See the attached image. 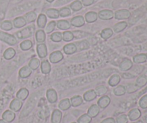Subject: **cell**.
Segmentation results:
<instances>
[{
    "label": "cell",
    "mask_w": 147,
    "mask_h": 123,
    "mask_svg": "<svg viewBox=\"0 0 147 123\" xmlns=\"http://www.w3.org/2000/svg\"><path fill=\"white\" fill-rule=\"evenodd\" d=\"M34 25H30L28 27H25V28L22 29L20 31L17 32L16 33V35L20 39H24L27 38V37H31L34 33Z\"/></svg>",
    "instance_id": "6da1fadb"
},
{
    "label": "cell",
    "mask_w": 147,
    "mask_h": 123,
    "mask_svg": "<svg viewBox=\"0 0 147 123\" xmlns=\"http://www.w3.org/2000/svg\"><path fill=\"white\" fill-rule=\"evenodd\" d=\"M0 40L5 42L10 46H14L17 43V39L14 35L2 31H0Z\"/></svg>",
    "instance_id": "7a4b0ae2"
},
{
    "label": "cell",
    "mask_w": 147,
    "mask_h": 123,
    "mask_svg": "<svg viewBox=\"0 0 147 123\" xmlns=\"http://www.w3.org/2000/svg\"><path fill=\"white\" fill-rule=\"evenodd\" d=\"M23 103L21 100L18 99H13L9 105V108L11 111L13 112H17L22 109V107Z\"/></svg>",
    "instance_id": "3957f363"
},
{
    "label": "cell",
    "mask_w": 147,
    "mask_h": 123,
    "mask_svg": "<svg viewBox=\"0 0 147 123\" xmlns=\"http://www.w3.org/2000/svg\"><path fill=\"white\" fill-rule=\"evenodd\" d=\"M141 116H142V112L140 111V109H137V108L131 109L128 114V118L131 121L137 120L141 118Z\"/></svg>",
    "instance_id": "277c9868"
},
{
    "label": "cell",
    "mask_w": 147,
    "mask_h": 123,
    "mask_svg": "<svg viewBox=\"0 0 147 123\" xmlns=\"http://www.w3.org/2000/svg\"><path fill=\"white\" fill-rule=\"evenodd\" d=\"M46 96H47V99L50 103L53 104L55 103L57 100V92L55 89H50L47 91L46 93Z\"/></svg>",
    "instance_id": "5b68a950"
},
{
    "label": "cell",
    "mask_w": 147,
    "mask_h": 123,
    "mask_svg": "<svg viewBox=\"0 0 147 123\" xmlns=\"http://www.w3.org/2000/svg\"><path fill=\"white\" fill-rule=\"evenodd\" d=\"M63 59V55L60 51H55L50 54V60L53 63H57Z\"/></svg>",
    "instance_id": "8992f818"
},
{
    "label": "cell",
    "mask_w": 147,
    "mask_h": 123,
    "mask_svg": "<svg viewBox=\"0 0 147 123\" xmlns=\"http://www.w3.org/2000/svg\"><path fill=\"white\" fill-rule=\"evenodd\" d=\"M131 16V13L127 10H118L115 13V17L117 20H125V19L129 18Z\"/></svg>",
    "instance_id": "52a82bcc"
},
{
    "label": "cell",
    "mask_w": 147,
    "mask_h": 123,
    "mask_svg": "<svg viewBox=\"0 0 147 123\" xmlns=\"http://www.w3.org/2000/svg\"><path fill=\"white\" fill-rule=\"evenodd\" d=\"M15 113L11 110H6L2 114V120L6 122H11L15 119Z\"/></svg>",
    "instance_id": "ba28073f"
},
{
    "label": "cell",
    "mask_w": 147,
    "mask_h": 123,
    "mask_svg": "<svg viewBox=\"0 0 147 123\" xmlns=\"http://www.w3.org/2000/svg\"><path fill=\"white\" fill-rule=\"evenodd\" d=\"M113 12L111 11V10H102V11L99 12L98 13V17H100L101 20H111L113 17Z\"/></svg>",
    "instance_id": "9c48e42d"
},
{
    "label": "cell",
    "mask_w": 147,
    "mask_h": 123,
    "mask_svg": "<svg viewBox=\"0 0 147 123\" xmlns=\"http://www.w3.org/2000/svg\"><path fill=\"white\" fill-rule=\"evenodd\" d=\"M111 103V99L108 96H103L98 101V106L101 109H106Z\"/></svg>",
    "instance_id": "30bf717a"
},
{
    "label": "cell",
    "mask_w": 147,
    "mask_h": 123,
    "mask_svg": "<svg viewBox=\"0 0 147 123\" xmlns=\"http://www.w3.org/2000/svg\"><path fill=\"white\" fill-rule=\"evenodd\" d=\"M63 114L62 112L59 109H55L53 112L51 116V122L52 123H60L61 122Z\"/></svg>",
    "instance_id": "8fae6325"
},
{
    "label": "cell",
    "mask_w": 147,
    "mask_h": 123,
    "mask_svg": "<svg viewBox=\"0 0 147 123\" xmlns=\"http://www.w3.org/2000/svg\"><path fill=\"white\" fill-rule=\"evenodd\" d=\"M100 113V107L97 105H92L88 110V115L91 118H96Z\"/></svg>",
    "instance_id": "7c38bea8"
},
{
    "label": "cell",
    "mask_w": 147,
    "mask_h": 123,
    "mask_svg": "<svg viewBox=\"0 0 147 123\" xmlns=\"http://www.w3.org/2000/svg\"><path fill=\"white\" fill-rule=\"evenodd\" d=\"M37 53H38V56L40 58H44L47 56V47L45 44H39L37 47Z\"/></svg>",
    "instance_id": "4fadbf2b"
},
{
    "label": "cell",
    "mask_w": 147,
    "mask_h": 123,
    "mask_svg": "<svg viewBox=\"0 0 147 123\" xmlns=\"http://www.w3.org/2000/svg\"><path fill=\"white\" fill-rule=\"evenodd\" d=\"M72 25L75 27H81L84 25L85 19L83 16H76L71 20Z\"/></svg>",
    "instance_id": "5bb4252c"
},
{
    "label": "cell",
    "mask_w": 147,
    "mask_h": 123,
    "mask_svg": "<svg viewBox=\"0 0 147 123\" xmlns=\"http://www.w3.org/2000/svg\"><path fill=\"white\" fill-rule=\"evenodd\" d=\"M132 66H133V63H132L131 60L128 58H126L121 63L119 68L123 71H129V69H131Z\"/></svg>",
    "instance_id": "9a60e30c"
},
{
    "label": "cell",
    "mask_w": 147,
    "mask_h": 123,
    "mask_svg": "<svg viewBox=\"0 0 147 123\" xmlns=\"http://www.w3.org/2000/svg\"><path fill=\"white\" fill-rule=\"evenodd\" d=\"M63 50L67 55L73 54V53H75L77 51V46L74 43H69V44L65 45L64 46Z\"/></svg>",
    "instance_id": "2e32d148"
},
{
    "label": "cell",
    "mask_w": 147,
    "mask_h": 123,
    "mask_svg": "<svg viewBox=\"0 0 147 123\" xmlns=\"http://www.w3.org/2000/svg\"><path fill=\"white\" fill-rule=\"evenodd\" d=\"M96 96H97V95H96L95 90L91 89V90H89L88 92H86L83 94V99L86 102H91V101L94 100L96 99Z\"/></svg>",
    "instance_id": "e0dca14e"
},
{
    "label": "cell",
    "mask_w": 147,
    "mask_h": 123,
    "mask_svg": "<svg viewBox=\"0 0 147 123\" xmlns=\"http://www.w3.org/2000/svg\"><path fill=\"white\" fill-rule=\"evenodd\" d=\"M32 73V69H30L29 66H24V67L22 68L19 71V75H20V77L23 78H27L28 76H30Z\"/></svg>",
    "instance_id": "ac0fdd59"
},
{
    "label": "cell",
    "mask_w": 147,
    "mask_h": 123,
    "mask_svg": "<svg viewBox=\"0 0 147 123\" xmlns=\"http://www.w3.org/2000/svg\"><path fill=\"white\" fill-rule=\"evenodd\" d=\"M59 108L63 111H66L69 109L71 107V104H70V101L69 99H64L60 102L58 105Z\"/></svg>",
    "instance_id": "d6986e66"
},
{
    "label": "cell",
    "mask_w": 147,
    "mask_h": 123,
    "mask_svg": "<svg viewBox=\"0 0 147 123\" xmlns=\"http://www.w3.org/2000/svg\"><path fill=\"white\" fill-rule=\"evenodd\" d=\"M28 95V90L27 89H25V88H22V89H20L18 91V92L17 93V99H20L21 101H24L27 99Z\"/></svg>",
    "instance_id": "ffe728a7"
},
{
    "label": "cell",
    "mask_w": 147,
    "mask_h": 123,
    "mask_svg": "<svg viewBox=\"0 0 147 123\" xmlns=\"http://www.w3.org/2000/svg\"><path fill=\"white\" fill-rule=\"evenodd\" d=\"M85 18L87 22L91 23L94 22L98 19V14L95 12H89L85 16Z\"/></svg>",
    "instance_id": "44dd1931"
},
{
    "label": "cell",
    "mask_w": 147,
    "mask_h": 123,
    "mask_svg": "<svg viewBox=\"0 0 147 123\" xmlns=\"http://www.w3.org/2000/svg\"><path fill=\"white\" fill-rule=\"evenodd\" d=\"M70 104H71V106L76 107H78L80 105H81L83 102V98L80 96H75L70 99Z\"/></svg>",
    "instance_id": "7402d4cb"
},
{
    "label": "cell",
    "mask_w": 147,
    "mask_h": 123,
    "mask_svg": "<svg viewBox=\"0 0 147 123\" xmlns=\"http://www.w3.org/2000/svg\"><path fill=\"white\" fill-rule=\"evenodd\" d=\"M26 24H27V22H26L25 19L22 17H17L14 20V25L17 28L24 27V25H26Z\"/></svg>",
    "instance_id": "603a6c76"
},
{
    "label": "cell",
    "mask_w": 147,
    "mask_h": 123,
    "mask_svg": "<svg viewBox=\"0 0 147 123\" xmlns=\"http://www.w3.org/2000/svg\"><path fill=\"white\" fill-rule=\"evenodd\" d=\"M41 71L44 74H47L51 71V66L47 60H44L41 63Z\"/></svg>",
    "instance_id": "cb8c5ba5"
},
{
    "label": "cell",
    "mask_w": 147,
    "mask_h": 123,
    "mask_svg": "<svg viewBox=\"0 0 147 123\" xmlns=\"http://www.w3.org/2000/svg\"><path fill=\"white\" fill-rule=\"evenodd\" d=\"M120 82H121L120 76L118 74H114L110 78V79H109V84L111 86H116L119 84Z\"/></svg>",
    "instance_id": "d4e9b609"
},
{
    "label": "cell",
    "mask_w": 147,
    "mask_h": 123,
    "mask_svg": "<svg viewBox=\"0 0 147 123\" xmlns=\"http://www.w3.org/2000/svg\"><path fill=\"white\" fill-rule=\"evenodd\" d=\"M134 62L135 63H144L147 60V55L146 54H139V55H136L133 58Z\"/></svg>",
    "instance_id": "484cf974"
},
{
    "label": "cell",
    "mask_w": 147,
    "mask_h": 123,
    "mask_svg": "<svg viewBox=\"0 0 147 123\" xmlns=\"http://www.w3.org/2000/svg\"><path fill=\"white\" fill-rule=\"evenodd\" d=\"M57 26L60 30H65L70 28V24L67 20H59L57 22Z\"/></svg>",
    "instance_id": "4316f807"
},
{
    "label": "cell",
    "mask_w": 147,
    "mask_h": 123,
    "mask_svg": "<svg viewBox=\"0 0 147 123\" xmlns=\"http://www.w3.org/2000/svg\"><path fill=\"white\" fill-rule=\"evenodd\" d=\"M16 54V52L14 49L9 48L7 49L4 53V58L7 60H10V59L13 58Z\"/></svg>",
    "instance_id": "83f0119b"
},
{
    "label": "cell",
    "mask_w": 147,
    "mask_h": 123,
    "mask_svg": "<svg viewBox=\"0 0 147 123\" xmlns=\"http://www.w3.org/2000/svg\"><path fill=\"white\" fill-rule=\"evenodd\" d=\"M46 14H47V15L50 18L53 19L58 18L59 16H60L59 11L57 10H55V9H49V10H47V12H46Z\"/></svg>",
    "instance_id": "f1b7e54d"
},
{
    "label": "cell",
    "mask_w": 147,
    "mask_h": 123,
    "mask_svg": "<svg viewBox=\"0 0 147 123\" xmlns=\"http://www.w3.org/2000/svg\"><path fill=\"white\" fill-rule=\"evenodd\" d=\"M47 23V17L45 14H41L39 15L38 19H37V25L40 28H43L46 25Z\"/></svg>",
    "instance_id": "f546056e"
},
{
    "label": "cell",
    "mask_w": 147,
    "mask_h": 123,
    "mask_svg": "<svg viewBox=\"0 0 147 123\" xmlns=\"http://www.w3.org/2000/svg\"><path fill=\"white\" fill-rule=\"evenodd\" d=\"M126 27H127V23L126 22H121L115 24L114 27H113V30L116 33H120V32L123 31Z\"/></svg>",
    "instance_id": "4dcf8cb0"
},
{
    "label": "cell",
    "mask_w": 147,
    "mask_h": 123,
    "mask_svg": "<svg viewBox=\"0 0 147 123\" xmlns=\"http://www.w3.org/2000/svg\"><path fill=\"white\" fill-rule=\"evenodd\" d=\"M113 30L111 28H106L101 32V37L104 40H108L109 38H110L112 35H113Z\"/></svg>",
    "instance_id": "1f68e13d"
},
{
    "label": "cell",
    "mask_w": 147,
    "mask_h": 123,
    "mask_svg": "<svg viewBox=\"0 0 147 123\" xmlns=\"http://www.w3.org/2000/svg\"><path fill=\"white\" fill-rule=\"evenodd\" d=\"M126 87L123 86H119L113 89V94H114L116 96H123L126 94Z\"/></svg>",
    "instance_id": "d6a6232c"
},
{
    "label": "cell",
    "mask_w": 147,
    "mask_h": 123,
    "mask_svg": "<svg viewBox=\"0 0 147 123\" xmlns=\"http://www.w3.org/2000/svg\"><path fill=\"white\" fill-rule=\"evenodd\" d=\"M95 92H96V95L97 96H103V95L106 94L108 92V88L106 86L101 85V86H98L95 89Z\"/></svg>",
    "instance_id": "836d02e7"
},
{
    "label": "cell",
    "mask_w": 147,
    "mask_h": 123,
    "mask_svg": "<svg viewBox=\"0 0 147 123\" xmlns=\"http://www.w3.org/2000/svg\"><path fill=\"white\" fill-rule=\"evenodd\" d=\"M147 84V78L145 76H141L137 79L136 82V86L141 88Z\"/></svg>",
    "instance_id": "e575fe53"
},
{
    "label": "cell",
    "mask_w": 147,
    "mask_h": 123,
    "mask_svg": "<svg viewBox=\"0 0 147 123\" xmlns=\"http://www.w3.org/2000/svg\"><path fill=\"white\" fill-rule=\"evenodd\" d=\"M40 65V61L39 59L37 58H32L30 60V63H29V67L32 69V70H37L39 68Z\"/></svg>",
    "instance_id": "d590c367"
},
{
    "label": "cell",
    "mask_w": 147,
    "mask_h": 123,
    "mask_svg": "<svg viewBox=\"0 0 147 123\" xmlns=\"http://www.w3.org/2000/svg\"><path fill=\"white\" fill-rule=\"evenodd\" d=\"M46 35L42 30H40L36 33V40L38 43H43L45 40Z\"/></svg>",
    "instance_id": "8d00e7d4"
},
{
    "label": "cell",
    "mask_w": 147,
    "mask_h": 123,
    "mask_svg": "<svg viewBox=\"0 0 147 123\" xmlns=\"http://www.w3.org/2000/svg\"><path fill=\"white\" fill-rule=\"evenodd\" d=\"M76 45L78 46L77 50H86V49L89 48V47H90V44H89L88 42L86 41V40H83V41L78 42V43H76Z\"/></svg>",
    "instance_id": "74e56055"
},
{
    "label": "cell",
    "mask_w": 147,
    "mask_h": 123,
    "mask_svg": "<svg viewBox=\"0 0 147 123\" xmlns=\"http://www.w3.org/2000/svg\"><path fill=\"white\" fill-rule=\"evenodd\" d=\"M24 18L25 19L27 22H32L37 18V15H36L35 12H30L27 13L24 15Z\"/></svg>",
    "instance_id": "f35d334b"
},
{
    "label": "cell",
    "mask_w": 147,
    "mask_h": 123,
    "mask_svg": "<svg viewBox=\"0 0 147 123\" xmlns=\"http://www.w3.org/2000/svg\"><path fill=\"white\" fill-rule=\"evenodd\" d=\"M92 121V118L88 114H84L81 115L78 119V123H90Z\"/></svg>",
    "instance_id": "ab89813d"
},
{
    "label": "cell",
    "mask_w": 147,
    "mask_h": 123,
    "mask_svg": "<svg viewBox=\"0 0 147 123\" xmlns=\"http://www.w3.org/2000/svg\"><path fill=\"white\" fill-rule=\"evenodd\" d=\"M32 47V43L31 40H24L20 44V48L22 50H30Z\"/></svg>",
    "instance_id": "60d3db41"
},
{
    "label": "cell",
    "mask_w": 147,
    "mask_h": 123,
    "mask_svg": "<svg viewBox=\"0 0 147 123\" xmlns=\"http://www.w3.org/2000/svg\"><path fill=\"white\" fill-rule=\"evenodd\" d=\"M73 38H74V36H73V34L72 32L65 31L63 33V39L64 41L70 42L71 41V40H73Z\"/></svg>",
    "instance_id": "b9f144b4"
},
{
    "label": "cell",
    "mask_w": 147,
    "mask_h": 123,
    "mask_svg": "<svg viewBox=\"0 0 147 123\" xmlns=\"http://www.w3.org/2000/svg\"><path fill=\"white\" fill-rule=\"evenodd\" d=\"M82 3L80 2L79 0H76V1H73L71 4H70V7H71L72 10L75 12L79 11L82 9Z\"/></svg>",
    "instance_id": "7bdbcfd3"
},
{
    "label": "cell",
    "mask_w": 147,
    "mask_h": 123,
    "mask_svg": "<svg viewBox=\"0 0 147 123\" xmlns=\"http://www.w3.org/2000/svg\"><path fill=\"white\" fill-rule=\"evenodd\" d=\"M51 40L54 42H60L63 39V34L60 32H55L51 35Z\"/></svg>",
    "instance_id": "ee69618b"
},
{
    "label": "cell",
    "mask_w": 147,
    "mask_h": 123,
    "mask_svg": "<svg viewBox=\"0 0 147 123\" xmlns=\"http://www.w3.org/2000/svg\"><path fill=\"white\" fill-rule=\"evenodd\" d=\"M129 118L126 115H121L118 116L116 119V123H128Z\"/></svg>",
    "instance_id": "f6af8a7d"
},
{
    "label": "cell",
    "mask_w": 147,
    "mask_h": 123,
    "mask_svg": "<svg viewBox=\"0 0 147 123\" xmlns=\"http://www.w3.org/2000/svg\"><path fill=\"white\" fill-rule=\"evenodd\" d=\"M1 28L4 30H10L12 29V24L10 21H4L1 24Z\"/></svg>",
    "instance_id": "bcb514c9"
},
{
    "label": "cell",
    "mask_w": 147,
    "mask_h": 123,
    "mask_svg": "<svg viewBox=\"0 0 147 123\" xmlns=\"http://www.w3.org/2000/svg\"><path fill=\"white\" fill-rule=\"evenodd\" d=\"M59 14H60V15L61 16V17H65L70 15L71 12H70V10L69 8H67V7H63V8H62L61 10H60Z\"/></svg>",
    "instance_id": "7dc6e473"
},
{
    "label": "cell",
    "mask_w": 147,
    "mask_h": 123,
    "mask_svg": "<svg viewBox=\"0 0 147 123\" xmlns=\"http://www.w3.org/2000/svg\"><path fill=\"white\" fill-rule=\"evenodd\" d=\"M139 105L140 106L141 108L142 109H146L147 108V94L144 95V96H142L141 98V99L139 100Z\"/></svg>",
    "instance_id": "c3c4849f"
},
{
    "label": "cell",
    "mask_w": 147,
    "mask_h": 123,
    "mask_svg": "<svg viewBox=\"0 0 147 123\" xmlns=\"http://www.w3.org/2000/svg\"><path fill=\"white\" fill-rule=\"evenodd\" d=\"M56 27V22L55 21L50 22L48 24V25L46 27V33H50L55 30Z\"/></svg>",
    "instance_id": "681fc988"
},
{
    "label": "cell",
    "mask_w": 147,
    "mask_h": 123,
    "mask_svg": "<svg viewBox=\"0 0 147 123\" xmlns=\"http://www.w3.org/2000/svg\"><path fill=\"white\" fill-rule=\"evenodd\" d=\"M139 89V87L136 86V85L134 84H129L128 85L127 87L126 88V90L128 93L131 94V93H134V92H136V91Z\"/></svg>",
    "instance_id": "f907efd6"
},
{
    "label": "cell",
    "mask_w": 147,
    "mask_h": 123,
    "mask_svg": "<svg viewBox=\"0 0 147 123\" xmlns=\"http://www.w3.org/2000/svg\"><path fill=\"white\" fill-rule=\"evenodd\" d=\"M100 123H116V120L113 118H109L103 120Z\"/></svg>",
    "instance_id": "816d5d0a"
},
{
    "label": "cell",
    "mask_w": 147,
    "mask_h": 123,
    "mask_svg": "<svg viewBox=\"0 0 147 123\" xmlns=\"http://www.w3.org/2000/svg\"><path fill=\"white\" fill-rule=\"evenodd\" d=\"M82 2H83V5L90 6V5H91V4H93V2H94V0H82Z\"/></svg>",
    "instance_id": "f5cc1de1"
},
{
    "label": "cell",
    "mask_w": 147,
    "mask_h": 123,
    "mask_svg": "<svg viewBox=\"0 0 147 123\" xmlns=\"http://www.w3.org/2000/svg\"><path fill=\"white\" fill-rule=\"evenodd\" d=\"M123 78L124 79H132V78L134 77V75H131V73H123Z\"/></svg>",
    "instance_id": "db71d44e"
},
{
    "label": "cell",
    "mask_w": 147,
    "mask_h": 123,
    "mask_svg": "<svg viewBox=\"0 0 147 123\" xmlns=\"http://www.w3.org/2000/svg\"><path fill=\"white\" fill-rule=\"evenodd\" d=\"M133 123H147V115L146 116L144 117V118H142V120H140L136 121V122Z\"/></svg>",
    "instance_id": "11a10c76"
},
{
    "label": "cell",
    "mask_w": 147,
    "mask_h": 123,
    "mask_svg": "<svg viewBox=\"0 0 147 123\" xmlns=\"http://www.w3.org/2000/svg\"><path fill=\"white\" fill-rule=\"evenodd\" d=\"M0 123H7V122H6L5 121L3 120H0Z\"/></svg>",
    "instance_id": "9f6ffc18"
},
{
    "label": "cell",
    "mask_w": 147,
    "mask_h": 123,
    "mask_svg": "<svg viewBox=\"0 0 147 123\" xmlns=\"http://www.w3.org/2000/svg\"><path fill=\"white\" fill-rule=\"evenodd\" d=\"M47 1H48V2H53V1H54V0H47Z\"/></svg>",
    "instance_id": "6f0895ef"
},
{
    "label": "cell",
    "mask_w": 147,
    "mask_h": 123,
    "mask_svg": "<svg viewBox=\"0 0 147 123\" xmlns=\"http://www.w3.org/2000/svg\"><path fill=\"white\" fill-rule=\"evenodd\" d=\"M72 123H77V122H72Z\"/></svg>",
    "instance_id": "680465c9"
}]
</instances>
